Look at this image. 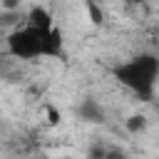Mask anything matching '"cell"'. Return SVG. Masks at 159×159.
Here are the masks:
<instances>
[{"mask_svg": "<svg viewBox=\"0 0 159 159\" xmlns=\"http://www.w3.org/2000/svg\"><path fill=\"white\" fill-rule=\"evenodd\" d=\"M5 47L17 60H35V57H60V60H65V40H62V32L57 27L50 30V32H40L30 25L15 27L5 40Z\"/></svg>", "mask_w": 159, "mask_h": 159, "instance_id": "6da1fadb", "label": "cell"}, {"mask_svg": "<svg viewBox=\"0 0 159 159\" xmlns=\"http://www.w3.org/2000/svg\"><path fill=\"white\" fill-rule=\"evenodd\" d=\"M114 80L122 87H127L132 94H137L142 102H149L154 99V89L159 80V57L154 52H139L114 67Z\"/></svg>", "mask_w": 159, "mask_h": 159, "instance_id": "7a4b0ae2", "label": "cell"}, {"mask_svg": "<svg viewBox=\"0 0 159 159\" xmlns=\"http://www.w3.org/2000/svg\"><path fill=\"white\" fill-rule=\"evenodd\" d=\"M25 25H30V27H35V30H40V32H50V30H55V22H52L50 10L42 7V5H32V7L27 10V15H25Z\"/></svg>", "mask_w": 159, "mask_h": 159, "instance_id": "3957f363", "label": "cell"}, {"mask_svg": "<svg viewBox=\"0 0 159 159\" xmlns=\"http://www.w3.org/2000/svg\"><path fill=\"white\" fill-rule=\"evenodd\" d=\"M77 117H80L82 122H89V124H102V122H104V109L99 107L97 99L87 97V99L80 102V107H77Z\"/></svg>", "mask_w": 159, "mask_h": 159, "instance_id": "277c9868", "label": "cell"}, {"mask_svg": "<svg viewBox=\"0 0 159 159\" xmlns=\"http://www.w3.org/2000/svg\"><path fill=\"white\" fill-rule=\"evenodd\" d=\"M124 127H127V132L139 134V132H144V129H147V117H144V114H132V117H127Z\"/></svg>", "mask_w": 159, "mask_h": 159, "instance_id": "5b68a950", "label": "cell"}, {"mask_svg": "<svg viewBox=\"0 0 159 159\" xmlns=\"http://www.w3.org/2000/svg\"><path fill=\"white\" fill-rule=\"evenodd\" d=\"M87 10H89V20H92L94 25H99L102 17H104V15H102V7H99L94 0H87Z\"/></svg>", "mask_w": 159, "mask_h": 159, "instance_id": "8992f818", "label": "cell"}, {"mask_svg": "<svg viewBox=\"0 0 159 159\" xmlns=\"http://www.w3.org/2000/svg\"><path fill=\"white\" fill-rule=\"evenodd\" d=\"M20 2L22 0H0V7L5 12H12V10H20Z\"/></svg>", "mask_w": 159, "mask_h": 159, "instance_id": "52a82bcc", "label": "cell"}, {"mask_svg": "<svg viewBox=\"0 0 159 159\" xmlns=\"http://www.w3.org/2000/svg\"><path fill=\"white\" fill-rule=\"evenodd\" d=\"M104 157H107V149L104 147H92L89 154H87V159H104Z\"/></svg>", "mask_w": 159, "mask_h": 159, "instance_id": "ba28073f", "label": "cell"}, {"mask_svg": "<svg viewBox=\"0 0 159 159\" xmlns=\"http://www.w3.org/2000/svg\"><path fill=\"white\" fill-rule=\"evenodd\" d=\"M104 159H127L122 149H107V157Z\"/></svg>", "mask_w": 159, "mask_h": 159, "instance_id": "9c48e42d", "label": "cell"}, {"mask_svg": "<svg viewBox=\"0 0 159 159\" xmlns=\"http://www.w3.org/2000/svg\"><path fill=\"white\" fill-rule=\"evenodd\" d=\"M124 2H129V5H142L144 0H124Z\"/></svg>", "mask_w": 159, "mask_h": 159, "instance_id": "30bf717a", "label": "cell"}, {"mask_svg": "<svg viewBox=\"0 0 159 159\" xmlns=\"http://www.w3.org/2000/svg\"><path fill=\"white\" fill-rule=\"evenodd\" d=\"M157 109H159V102H157Z\"/></svg>", "mask_w": 159, "mask_h": 159, "instance_id": "8fae6325", "label": "cell"}]
</instances>
